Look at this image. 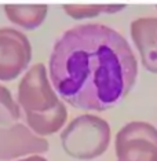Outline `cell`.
I'll list each match as a JSON object with an SVG mask.
<instances>
[{
    "label": "cell",
    "instance_id": "cell-1",
    "mask_svg": "<svg viewBox=\"0 0 157 161\" xmlns=\"http://www.w3.org/2000/svg\"><path fill=\"white\" fill-rule=\"evenodd\" d=\"M50 79L61 98L81 110L104 112L132 90L138 61L126 37L102 24L65 31L48 59Z\"/></svg>",
    "mask_w": 157,
    "mask_h": 161
},
{
    "label": "cell",
    "instance_id": "cell-2",
    "mask_svg": "<svg viewBox=\"0 0 157 161\" xmlns=\"http://www.w3.org/2000/svg\"><path fill=\"white\" fill-rule=\"evenodd\" d=\"M18 105L28 127L39 136L58 132L68 120V110L51 87L43 64H35L21 79Z\"/></svg>",
    "mask_w": 157,
    "mask_h": 161
},
{
    "label": "cell",
    "instance_id": "cell-3",
    "mask_svg": "<svg viewBox=\"0 0 157 161\" xmlns=\"http://www.w3.org/2000/svg\"><path fill=\"white\" fill-rule=\"evenodd\" d=\"M59 139L66 154L77 160H93L108 150L110 125L102 117L81 114L64 128Z\"/></svg>",
    "mask_w": 157,
    "mask_h": 161
},
{
    "label": "cell",
    "instance_id": "cell-4",
    "mask_svg": "<svg viewBox=\"0 0 157 161\" xmlns=\"http://www.w3.org/2000/svg\"><path fill=\"white\" fill-rule=\"evenodd\" d=\"M117 161H157V128L146 121H130L115 139Z\"/></svg>",
    "mask_w": 157,
    "mask_h": 161
},
{
    "label": "cell",
    "instance_id": "cell-5",
    "mask_svg": "<svg viewBox=\"0 0 157 161\" xmlns=\"http://www.w3.org/2000/svg\"><path fill=\"white\" fill-rule=\"evenodd\" d=\"M32 59V46L22 32L0 28V80L11 81L28 68Z\"/></svg>",
    "mask_w": 157,
    "mask_h": 161
},
{
    "label": "cell",
    "instance_id": "cell-6",
    "mask_svg": "<svg viewBox=\"0 0 157 161\" xmlns=\"http://www.w3.org/2000/svg\"><path fill=\"white\" fill-rule=\"evenodd\" d=\"M48 150V142L36 135L28 125L15 123L0 127V161H10L20 157L40 154Z\"/></svg>",
    "mask_w": 157,
    "mask_h": 161
},
{
    "label": "cell",
    "instance_id": "cell-7",
    "mask_svg": "<svg viewBox=\"0 0 157 161\" xmlns=\"http://www.w3.org/2000/svg\"><path fill=\"white\" fill-rule=\"evenodd\" d=\"M131 39L145 69L157 75V18L141 17L134 19L131 22Z\"/></svg>",
    "mask_w": 157,
    "mask_h": 161
},
{
    "label": "cell",
    "instance_id": "cell-8",
    "mask_svg": "<svg viewBox=\"0 0 157 161\" xmlns=\"http://www.w3.org/2000/svg\"><path fill=\"white\" fill-rule=\"evenodd\" d=\"M4 14L13 24L24 29H36L44 22L48 7L46 4H4Z\"/></svg>",
    "mask_w": 157,
    "mask_h": 161
},
{
    "label": "cell",
    "instance_id": "cell-9",
    "mask_svg": "<svg viewBox=\"0 0 157 161\" xmlns=\"http://www.w3.org/2000/svg\"><path fill=\"white\" fill-rule=\"evenodd\" d=\"M126 8L124 4H64V10L75 19L93 18L101 14H116Z\"/></svg>",
    "mask_w": 157,
    "mask_h": 161
},
{
    "label": "cell",
    "instance_id": "cell-10",
    "mask_svg": "<svg viewBox=\"0 0 157 161\" xmlns=\"http://www.w3.org/2000/svg\"><path fill=\"white\" fill-rule=\"evenodd\" d=\"M20 119V106L7 87L0 84V127L15 124Z\"/></svg>",
    "mask_w": 157,
    "mask_h": 161
},
{
    "label": "cell",
    "instance_id": "cell-11",
    "mask_svg": "<svg viewBox=\"0 0 157 161\" xmlns=\"http://www.w3.org/2000/svg\"><path fill=\"white\" fill-rule=\"evenodd\" d=\"M18 161H48L47 158H44V157L36 154V156H29V157H25V158H21Z\"/></svg>",
    "mask_w": 157,
    "mask_h": 161
}]
</instances>
